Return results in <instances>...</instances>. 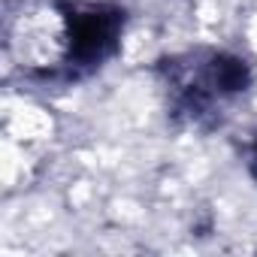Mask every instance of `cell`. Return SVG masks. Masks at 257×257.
Segmentation results:
<instances>
[{"label":"cell","instance_id":"cell-1","mask_svg":"<svg viewBox=\"0 0 257 257\" xmlns=\"http://www.w3.org/2000/svg\"><path fill=\"white\" fill-rule=\"evenodd\" d=\"M79 22L82 10L67 0H16L4 22L10 61L31 79L79 67Z\"/></svg>","mask_w":257,"mask_h":257},{"label":"cell","instance_id":"cell-2","mask_svg":"<svg viewBox=\"0 0 257 257\" xmlns=\"http://www.w3.org/2000/svg\"><path fill=\"white\" fill-rule=\"evenodd\" d=\"M167 85L179 112H188L194 121H200L245 91L248 67L227 55H188L170 64Z\"/></svg>","mask_w":257,"mask_h":257}]
</instances>
